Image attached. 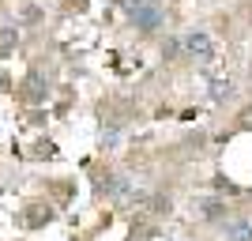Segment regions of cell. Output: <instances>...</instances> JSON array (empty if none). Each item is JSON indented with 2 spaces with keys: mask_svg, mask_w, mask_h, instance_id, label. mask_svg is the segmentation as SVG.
Instances as JSON below:
<instances>
[{
  "mask_svg": "<svg viewBox=\"0 0 252 241\" xmlns=\"http://www.w3.org/2000/svg\"><path fill=\"white\" fill-rule=\"evenodd\" d=\"M181 49L189 61H215V42H211L207 31H189L181 38Z\"/></svg>",
  "mask_w": 252,
  "mask_h": 241,
  "instance_id": "6da1fadb",
  "label": "cell"
},
{
  "mask_svg": "<svg viewBox=\"0 0 252 241\" xmlns=\"http://www.w3.org/2000/svg\"><path fill=\"white\" fill-rule=\"evenodd\" d=\"M162 19H166V15H162V8H158V4H151V0H136V4H132V27H136V31L151 34V31H158V27H162Z\"/></svg>",
  "mask_w": 252,
  "mask_h": 241,
  "instance_id": "7a4b0ae2",
  "label": "cell"
}]
</instances>
